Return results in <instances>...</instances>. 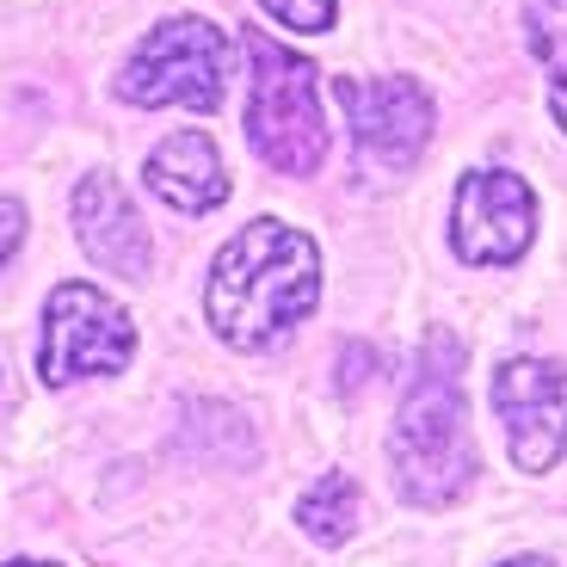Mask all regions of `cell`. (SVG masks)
Here are the masks:
<instances>
[{"label": "cell", "mask_w": 567, "mask_h": 567, "mask_svg": "<svg viewBox=\"0 0 567 567\" xmlns=\"http://www.w3.org/2000/svg\"><path fill=\"white\" fill-rule=\"evenodd\" d=\"M254 56V86H247V142L271 173L309 179L327 161V117H321V74L297 56L278 50L271 38H247Z\"/></svg>", "instance_id": "obj_3"}, {"label": "cell", "mask_w": 567, "mask_h": 567, "mask_svg": "<svg viewBox=\"0 0 567 567\" xmlns=\"http://www.w3.org/2000/svg\"><path fill=\"white\" fill-rule=\"evenodd\" d=\"M456 346L432 340V358H420V377L408 383L395 413V439H389V468H395L401 499L413 506H451L475 487L482 451L468 439V408L456 383Z\"/></svg>", "instance_id": "obj_2"}, {"label": "cell", "mask_w": 567, "mask_h": 567, "mask_svg": "<svg viewBox=\"0 0 567 567\" xmlns=\"http://www.w3.org/2000/svg\"><path fill=\"white\" fill-rule=\"evenodd\" d=\"M494 413L506 420L512 463L549 475L567 456V370L549 358H506L494 377Z\"/></svg>", "instance_id": "obj_7"}, {"label": "cell", "mask_w": 567, "mask_h": 567, "mask_svg": "<svg viewBox=\"0 0 567 567\" xmlns=\"http://www.w3.org/2000/svg\"><path fill=\"white\" fill-rule=\"evenodd\" d=\"M19 241H25V210H19V198H0V266L19 254Z\"/></svg>", "instance_id": "obj_14"}, {"label": "cell", "mask_w": 567, "mask_h": 567, "mask_svg": "<svg viewBox=\"0 0 567 567\" xmlns=\"http://www.w3.org/2000/svg\"><path fill=\"white\" fill-rule=\"evenodd\" d=\"M346 105V124L352 142L370 167L383 173H413L432 142V93L408 74H389V81H340L333 86Z\"/></svg>", "instance_id": "obj_6"}, {"label": "cell", "mask_w": 567, "mask_h": 567, "mask_svg": "<svg viewBox=\"0 0 567 567\" xmlns=\"http://www.w3.org/2000/svg\"><path fill=\"white\" fill-rule=\"evenodd\" d=\"M364 370H370V352H364V346H352V352H346V389L364 383Z\"/></svg>", "instance_id": "obj_15"}, {"label": "cell", "mask_w": 567, "mask_h": 567, "mask_svg": "<svg viewBox=\"0 0 567 567\" xmlns=\"http://www.w3.org/2000/svg\"><path fill=\"white\" fill-rule=\"evenodd\" d=\"M499 567H555V561H543V555H512V561H499Z\"/></svg>", "instance_id": "obj_16"}, {"label": "cell", "mask_w": 567, "mask_h": 567, "mask_svg": "<svg viewBox=\"0 0 567 567\" xmlns=\"http://www.w3.org/2000/svg\"><path fill=\"white\" fill-rule=\"evenodd\" d=\"M136 352V327L105 290L93 284H56L43 302V346L38 377L50 389L81 383V377H117Z\"/></svg>", "instance_id": "obj_5"}, {"label": "cell", "mask_w": 567, "mask_h": 567, "mask_svg": "<svg viewBox=\"0 0 567 567\" xmlns=\"http://www.w3.org/2000/svg\"><path fill=\"white\" fill-rule=\"evenodd\" d=\"M74 235H81L93 266L117 271V278H148L155 247H148V228H142L136 204L124 198V185L112 173H86L74 185Z\"/></svg>", "instance_id": "obj_9"}, {"label": "cell", "mask_w": 567, "mask_h": 567, "mask_svg": "<svg viewBox=\"0 0 567 567\" xmlns=\"http://www.w3.org/2000/svg\"><path fill=\"white\" fill-rule=\"evenodd\" d=\"M142 179H148V192H155L161 204H173L179 216H204V210H216V204L228 198L223 155H216V142L204 136V130H179V136H167L155 155H148Z\"/></svg>", "instance_id": "obj_10"}, {"label": "cell", "mask_w": 567, "mask_h": 567, "mask_svg": "<svg viewBox=\"0 0 567 567\" xmlns=\"http://www.w3.org/2000/svg\"><path fill=\"white\" fill-rule=\"evenodd\" d=\"M7 567H56V561H7Z\"/></svg>", "instance_id": "obj_17"}, {"label": "cell", "mask_w": 567, "mask_h": 567, "mask_svg": "<svg viewBox=\"0 0 567 567\" xmlns=\"http://www.w3.org/2000/svg\"><path fill=\"white\" fill-rule=\"evenodd\" d=\"M223 86H228V38L210 19H167L136 43L117 93L130 105H148V112L155 105L210 112V105H223Z\"/></svg>", "instance_id": "obj_4"}, {"label": "cell", "mask_w": 567, "mask_h": 567, "mask_svg": "<svg viewBox=\"0 0 567 567\" xmlns=\"http://www.w3.org/2000/svg\"><path fill=\"white\" fill-rule=\"evenodd\" d=\"M259 7L290 31H327L333 13H340V0H259Z\"/></svg>", "instance_id": "obj_13"}, {"label": "cell", "mask_w": 567, "mask_h": 567, "mask_svg": "<svg viewBox=\"0 0 567 567\" xmlns=\"http://www.w3.org/2000/svg\"><path fill=\"white\" fill-rule=\"evenodd\" d=\"M451 241H456V259H468V266H512V259H525V247L537 241V192L506 167L468 173L456 185Z\"/></svg>", "instance_id": "obj_8"}, {"label": "cell", "mask_w": 567, "mask_h": 567, "mask_svg": "<svg viewBox=\"0 0 567 567\" xmlns=\"http://www.w3.org/2000/svg\"><path fill=\"white\" fill-rule=\"evenodd\" d=\"M297 525L315 543H346L358 525V482L352 475H321L309 494L297 499Z\"/></svg>", "instance_id": "obj_12"}, {"label": "cell", "mask_w": 567, "mask_h": 567, "mask_svg": "<svg viewBox=\"0 0 567 567\" xmlns=\"http://www.w3.org/2000/svg\"><path fill=\"white\" fill-rule=\"evenodd\" d=\"M525 43L549 74V105L567 130V0H525Z\"/></svg>", "instance_id": "obj_11"}, {"label": "cell", "mask_w": 567, "mask_h": 567, "mask_svg": "<svg viewBox=\"0 0 567 567\" xmlns=\"http://www.w3.org/2000/svg\"><path fill=\"white\" fill-rule=\"evenodd\" d=\"M321 302V254L302 228L259 216L216 254L204 309L235 352H266Z\"/></svg>", "instance_id": "obj_1"}]
</instances>
